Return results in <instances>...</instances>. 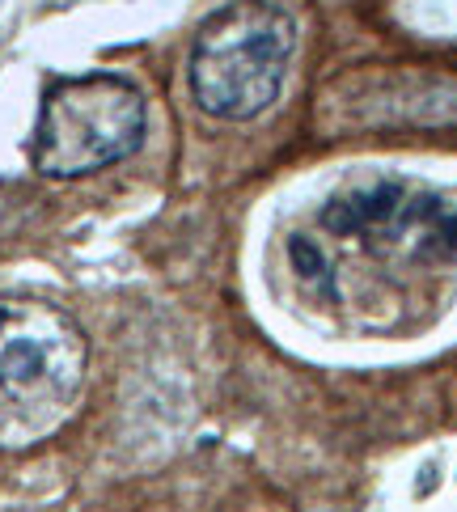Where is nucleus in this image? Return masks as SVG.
<instances>
[{
	"label": "nucleus",
	"mask_w": 457,
	"mask_h": 512,
	"mask_svg": "<svg viewBox=\"0 0 457 512\" xmlns=\"http://www.w3.org/2000/svg\"><path fill=\"white\" fill-rule=\"evenodd\" d=\"M89 339L60 305L0 297V453L51 441L77 411Z\"/></svg>",
	"instance_id": "f257e3e1"
},
{
	"label": "nucleus",
	"mask_w": 457,
	"mask_h": 512,
	"mask_svg": "<svg viewBox=\"0 0 457 512\" xmlns=\"http://www.w3.org/2000/svg\"><path fill=\"white\" fill-rule=\"evenodd\" d=\"M297 22L271 0H233L212 13L191 47V94L199 111L225 123L259 119L284 94Z\"/></svg>",
	"instance_id": "f03ea898"
},
{
	"label": "nucleus",
	"mask_w": 457,
	"mask_h": 512,
	"mask_svg": "<svg viewBox=\"0 0 457 512\" xmlns=\"http://www.w3.org/2000/svg\"><path fill=\"white\" fill-rule=\"evenodd\" d=\"M144 132L149 106L132 81L115 72L64 77L43 98L30 161L43 178H85L132 157Z\"/></svg>",
	"instance_id": "7ed1b4c3"
},
{
	"label": "nucleus",
	"mask_w": 457,
	"mask_h": 512,
	"mask_svg": "<svg viewBox=\"0 0 457 512\" xmlns=\"http://www.w3.org/2000/svg\"><path fill=\"white\" fill-rule=\"evenodd\" d=\"M322 225L335 237L411 254V259H453L457 254V191H432L411 178H356L322 208Z\"/></svg>",
	"instance_id": "20e7f679"
},
{
	"label": "nucleus",
	"mask_w": 457,
	"mask_h": 512,
	"mask_svg": "<svg viewBox=\"0 0 457 512\" xmlns=\"http://www.w3.org/2000/svg\"><path fill=\"white\" fill-rule=\"evenodd\" d=\"M288 250H292V267H297L305 280H322V276H326V259L305 242V237H292Z\"/></svg>",
	"instance_id": "39448f33"
}]
</instances>
